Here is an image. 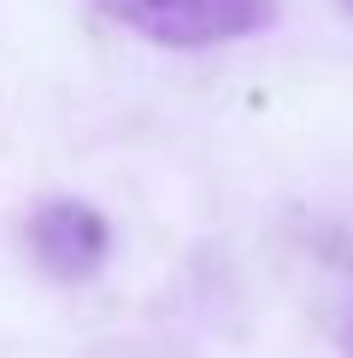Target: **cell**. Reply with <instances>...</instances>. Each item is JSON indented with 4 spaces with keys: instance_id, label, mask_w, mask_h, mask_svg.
I'll return each instance as SVG.
<instances>
[{
    "instance_id": "obj_1",
    "label": "cell",
    "mask_w": 353,
    "mask_h": 358,
    "mask_svg": "<svg viewBox=\"0 0 353 358\" xmlns=\"http://www.w3.org/2000/svg\"><path fill=\"white\" fill-rule=\"evenodd\" d=\"M112 24L136 29L159 48H224V41L259 36L277 18V0H88Z\"/></svg>"
},
{
    "instance_id": "obj_2",
    "label": "cell",
    "mask_w": 353,
    "mask_h": 358,
    "mask_svg": "<svg viewBox=\"0 0 353 358\" xmlns=\"http://www.w3.org/2000/svg\"><path fill=\"white\" fill-rule=\"evenodd\" d=\"M29 252L59 282H88L112 252V229L88 200H41L29 212Z\"/></svg>"
},
{
    "instance_id": "obj_3",
    "label": "cell",
    "mask_w": 353,
    "mask_h": 358,
    "mask_svg": "<svg viewBox=\"0 0 353 358\" xmlns=\"http://www.w3.org/2000/svg\"><path fill=\"white\" fill-rule=\"evenodd\" d=\"M347 12H353V0H347Z\"/></svg>"
}]
</instances>
